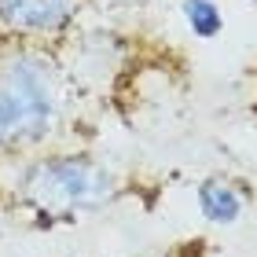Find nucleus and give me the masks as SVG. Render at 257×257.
Returning <instances> with one entry per match:
<instances>
[{
    "label": "nucleus",
    "instance_id": "1",
    "mask_svg": "<svg viewBox=\"0 0 257 257\" xmlns=\"http://www.w3.org/2000/svg\"><path fill=\"white\" fill-rule=\"evenodd\" d=\"M66 125V70L48 44H0V158L52 144Z\"/></svg>",
    "mask_w": 257,
    "mask_h": 257
},
{
    "label": "nucleus",
    "instance_id": "2",
    "mask_svg": "<svg viewBox=\"0 0 257 257\" xmlns=\"http://www.w3.org/2000/svg\"><path fill=\"white\" fill-rule=\"evenodd\" d=\"M121 191V177L92 151H44L26 158L11 177V195L22 209L44 220H77L99 213Z\"/></svg>",
    "mask_w": 257,
    "mask_h": 257
},
{
    "label": "nucleus",
    "instance_id": "3",
    "mask_svg": "<svg viewBox=\"0 0 257 257\" xmlns=\"http://www.w3.org/2000/svg\"><path fill=\"white\" fill-rule=\"evenodd\" d=\"M85 0H0V33L8 41L48 44L77 26Z\"/></svg>",
    "mask_w": 257,
    "mask_h": 257
},
{
    "label": "nucleus",
    "instance_id": "4",
    "mask_svg": "<svg viewBox=\"0 0 257 257\" xmlns=\"http://www.w3.org/2000/svg\"><path fill=\"white\" fill-rule=\"evenodd\" d=\"M195 209L213 228H235L250 209V191L246 184L231 180L224 173H213V177H202L195 184Z\"/></svg>",
    "mask_w": 257,
    "mask_h": 257
},
{
    "label": "nucleus",
    "instance_id": "5",
    "mask_svg": "<svg viewBox=\"0 0 257 257\" xmlns=\"http://www.w3.org/2000/svg\"><path fill=\"white\" fill-rule=\"evenodd\" d=\"M180 22H184V30L202 44L217 41L228 26L220 0H180Z\"/></svg>",
    "mask_w": 257,
    "mask_h": 257
},
{
    "label": "nucleus",
    "instance_id": "6",
    "mask_svg": "<svg viewBox=\"0 0 257 257\" xmlns=\"http://www.w3.org/2000/svg\"><path fill=\"white\" fill-rule=\"evenodd\" d=\"M250 4H257V0H250Z\"/></svg>",
    "mask_w": 257,
    "mask_h": 257
}]
</instances>
